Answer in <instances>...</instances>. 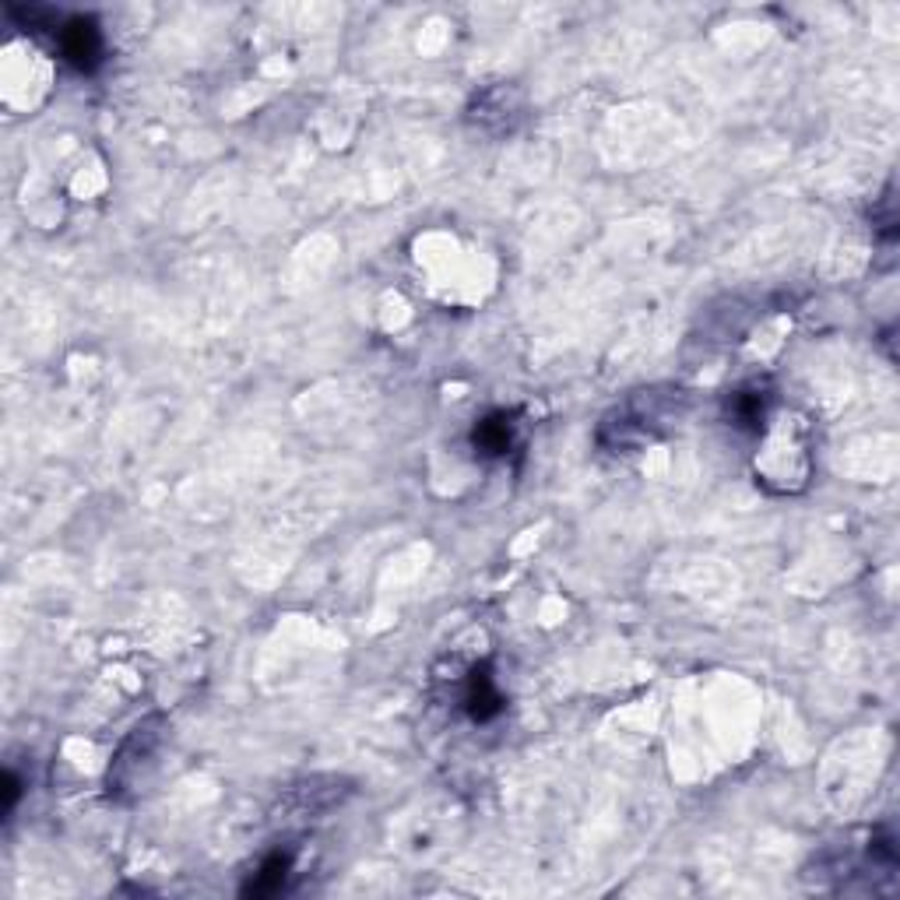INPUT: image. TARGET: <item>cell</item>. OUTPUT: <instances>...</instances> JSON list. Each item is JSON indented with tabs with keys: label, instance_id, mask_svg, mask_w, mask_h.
<instances>
[{
	"label": "cell",
	"instance_id": "1",
	"mask_svg": "<svg viewBox=\"0 0 900 900\" xmlns=\"http://www.w3.org/2000/svg\"><path fill=\"white\" fill-rule=\"evenodd\" d=\"M57 43H60V53H64V60L71 68L77 71H96L103 64V33H99V25L85 19V14H74V19L64 22V28L57 33Z\"/></svg>",
	"mask_w": 900,
	"mask_h": 900
},
{
	"label": "cell",
	"instance_id": "2",
	"mask_svg": "<svg viewBox=\"0 0 900 900\" xmlns=\"http://www.w3.org/2000/svg\"><path fill=\"white\" fill-rule=\"evenodd\" d=\"M471 444L482 457H503L511 454L514 447V419L507 412H496L489 416L476 425V433H471Z\"/></svg>",
	"mask_w": 900,
	"mask_h": 900
},
{
	"label": "cell",
	"instance_id": "3",
	"mask_svg": "<svg viewBox=\"0 0 900 900\" xmlns=\"http://www.w3.org/2000/svg\"><path fill=\"white\" fill-rule=\"evenodd\" d=\"M465 707L476 721H489L503 710V697H500V689L493 683V675H489V669L471 672L468 689H465Z\"/></svg>",
	"mask_w": 900,
	"mask_h": 900
},
{
	"label": "cell",
	"instance_id": "4",
	"mask_svg": "<svg viewBox=\"0 0 900 900\" xmlns=\"http://www.w3.org/2000/svg\"><path fill=\"white\" fill-rule=\"evenodd\" d=\"M286 873H289V859L286 855H272L261 868H257V876L254 883L243 890V893H254V897H267V893H278L281 887H286Z\"/></svg>",
	"mask_w": 900,
	"mask_h": 900
},
{
	"label": "cell",
	"instance_id": "5",
	"mask_svg": "<svg viewBox=\"0 0 900 900\" xmlns=\"http://www.w3.org/2000/svg\"><path fill=\"white\" fill-rule=\"evenodd\" d=\"M14 802H19V778H14V773H8V778H4V813L14 809Z\"/></svg>",
	"mask_w": 900,
	"mask_h": 900
}]
</instances>
